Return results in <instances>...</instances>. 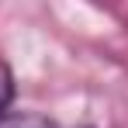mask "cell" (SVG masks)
Wrapping results in <instances>:
<instances>
[{"mask_svg":"<svg viewBox=\"0 0 128 128\" xmlns=\"http://www.w3.org/2000/svg\"><path fill=\"white\" fill-rule=\"evenodd\" d=\"M0 128H59V125L35 111H7L0 114Z\"/></svg>","mask_w":128,"mask_h":128,"instance_id":"cell-1","label":"cell"},{"mask_svg":"<svg viewBox=\"0 0 128 128\" xmlns=\"http://www.w3.org/2000/svg\"><path fill=\"white\" fill-rule=\"evenodd\" d=\"M14 94H18V86H14V73H10V66L0 59V114H7V111H10Z\"/></svg>","mask_w":128,"mask_h":128,"instance_id":"cell-2","label":"cell"}]
</instances>
